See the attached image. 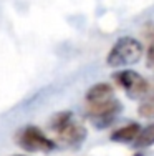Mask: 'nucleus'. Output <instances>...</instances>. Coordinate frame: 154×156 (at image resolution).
Returning a JSON list of instances; mask_svg holds the SVG:
<instances>
[{
    "instance_id": "obj_6",
    "label": "nucleus",
    "mask_w": 154,
    "mask_h": 156,
    "mask_svg": "<svg viewBox=\"0 0 154 156\" xmlns=\"http://www.w3.org/2000/svg\"><path fill=\"white\" fill-rule=\"evenodd\" d=\"M115 98V91L113 87L108 83H96L86 91V103L93 105V103H103L108 100Z\"/></svg>"
},
{
    "instance_id": "obj_11",
    "label": "nucleus",
    "mask_w": 154,
    "mask_h": 156,
    "mask_svg": "<svg viewBox=\"0 0 154 156\" xmlns=\"http://www.w3.org/2000/svg\"><path fill=\"white\" fill-rule=\"evenodd\" d=\"M17 156H23V154H17Z\"/></svg>"
},
{
    "instance_id": "obj_7",
    "label": "nucleus",
    "mask_w": 154,
    "mask_h": 156,
    "mask_svg": "<svg viewBox=\"0 0 154 156\" xmlns=\"http://www.w3.org/2000/svg\"><path fill=\"white\" fill-rule=\"evenodd\" d=\"M139 131H141V126L138 123H129V125H124L121 128L115 129L109 138L113 141H116V143H131V141L136 140Z\"/></svg>"
},
{
    "instance_id": "obj_4",
    "label": "nucleus",
    "mask_w": 154,
    "mask_h": 156,
    "mask_svg": "<svg viewBox=\"0 0 154 156\" xmlns=\"http://www.w3.org/2000/svg\"><path fill=\"white\" fill-rule=\"evenodd\" d=\"M113 78L126 91V95L133 100L141 98V96L148 95V91H149L148 80L144 76H141L138 72H134V70H121V72H116L113 75Z\"/></svg>"
},
{
    "instance_id": "obj_10",
    "label": "nucleus",
    "mask_w": 154,
    "mask_h": 156,
    "mask_svg": "<svg viewBox=\"0 0 154 156\" xmlns=\"http://www.w3.org/2000/svg\"><path fill=\"white\" fill-rule=\"evenodd\" d=\"M146 65H148V68H151L154 72V35L151 38V43H149L148 51H146Z\"/></svg>"
},
{
    "instance_id": "obj_1",
    "label": "nucleus",
    "mask_w": 154,
    "mask_h": 156,
    "mask_svg": "<svg viewBox=\"0 0 154 156\" xmlns=\"http://www.w3.org/2000/svg\"><path fill=\"white\" fill-rule=\"evenodd\" d=\"M50 128L53 129V133H56L61 143L70 144V146H76V144L83 143L86 138V128L73 120L71 111L56 113L50 121Z\"/></svg>"
},
{
    "instance_id": "obj_9",
    "label": "nucleus",
    "mask_w": 154,
    "mask_h": 156,
    "mask_svg": "<svg viewBox=\"0 0 154 156\" xmlns=\"http://www.w3.org/2000/svg\"><path fill=\"white\" fill-rule=\"evenodd\" d=\"M138 113L141 115L142 118H148V120L154 118V93L149 96L148 100H144V101H142L141 105H139Z\"/></svg>"
},
{
    "instance_id": "obj_8",
    "label": "nucleus",
    "mask_w": 154,
    "mask_h": 156,
    "mask_svg": "<svg viewBox=\"0 0 154 156\" xmlns=\"http://www.w3.org/2000/svg\"><path fill=\"white\" fill-rule=\"evenodd\" d=\"M154 144V125H149L146 128H141L139 135L134 140V146L136 148H148Z\"/></svg>"
},
{
    "instance_id": "obj_5",
    "label": "nucleus",
    "mask_w": 154,
    "mask_h": 156,
    "mask_svg": "<svg viewBox=\"0 0 154 156\" xmlns=\"http://www.w3.org/2000/svg\"><path fill=\"white\" fill-rule=\"evenodd\" d=\"M119 111H121V103L116 98H111L103 103L88 105V116L91 118V121L98 128H104V126L111 125Z\"/></svg>"
},
{
    "instance_id": "obj_2",
    "label": "nucleus",
    "mask_w": 154,
    "mask_h": 156,
    "mask_svg": "<svg viewBox=\"0 0 154 156\" xmlns=\"http://www.w3.org/2000/svg\"><path fill=\"white\" fill-rule=\"evenodd\" d=\"M142 57V45L138 38L133 37H121L111 47L106 63L109 66H128L134 65Z\"/></svg>"
},
{
    "instance_id": "obj_3",
    "label": "nucleus",
    "mask_w": 154,
    "mask_h": 156,
    "mask_svg": "<svg viewBox=\"0 0 154 156\" xmlns=\"http://www.w3.org/2000/svg\"><path fill=\"white\" fill-rule=\"evenodd\" d=\"M15 141L22 150L28 151V153H48L56 148L53 140H50L40 128L32 125L22 128L17 133Z\"/></svg>"
}]
</instances>
